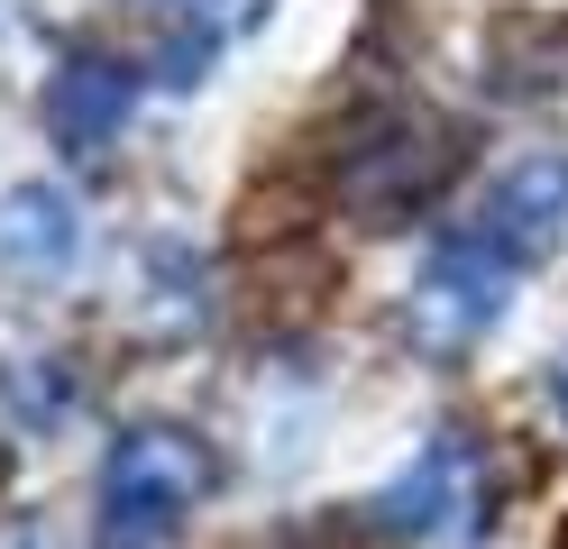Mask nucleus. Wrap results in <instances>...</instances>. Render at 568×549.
Here are the masks:
<instances>
[{"mask_svg":"<svg viewBox=\"0 0 568 549\" xmlns=\"http://www.w3.org/2000/svg\"><path fill=\"white\" fill-rule=\"evenodd\" d=\"M211 486V458L193 430H129L111 458H101V549H165L184 531V512Z\"/></svg>","mask_w":568,"mask_h":549,"instance_id":"1","label":"nucleus"},{"mask_svg":"<svg viewBox=\"0 0 568 549\" xmlns=\"http://www.w3.org/2000/svg\"><path fill=\"white\" fill-rule=\"evenodd\" d=\"M514 275H523V266H514L505 247H486L477 230H458V238L432 247V266H422V284H413V321L432 329L440 348H458V339H477V329L505 321Z\"/></svg>","mask_w":568,"mask_h":549,"instance_id":"2","label":"nucleus"},{"mask_svg":"<svg viewBox=\"0 0 568 549\" xmlns=\"http://www.w3.org/2000/svg\"><path fill=\"white\" fill-rule=\"evenodd\" d=\"M468 230H477L486 247H505L514 266H531L541 247H559V230H568V156H523V165L486 193V211L468 220Z\"/></svg>","mask_w":568,"mask_h":549,"instance_id":"3","label":"nucleus"},{"mask_svg":"<svg viewBox=\"0 0 568 549\" xmlns=\"http://www.w3.org/2000/svg\"><path fill=\"white\" fill-rule=\"evenodd\" d=\"M129 101H138L129 64H111V55H74V64L47 73V101H38V110H47V138L64 146V156H101V146L120 138Z\"/></svg>","mask_w":568,"mask_h":549,"instance_id":"4","label":"nucleus"},{"mask_svg":"<svg viewBox=\"0 0 568 549\" xmlns=\"http://www.w3.org/2000/svg\"><path fill=\"white\" fill-rule=\"evenodd\" d=\"M367 512H376V522H395V531H422V540H432V531H458V522L477 512V467H468V449L440 430Z\"/></svg>","mask_w":568,"mask_h":549,"instance_id":"5","label":"nucleus"},{"mask_svg":"<svg viewBox=\"0 0 568 549\" xmlns=\"http://www.w3.org/2000/svg\"><path fill=\"white\" fill-rule=\"evenodd\" d=\"M83 247V220L64 193H47V183H19L10 202H0V266L19 275H64Z\"/></svg>","mask_w":568,"mask_h":549,"instance_id":"6","label":"nucleus"}]
</instances>
